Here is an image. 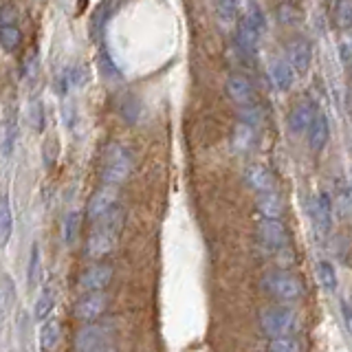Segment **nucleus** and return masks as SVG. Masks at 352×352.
Segmentation results:
<instances>
[{"label":"nucleus","instance_id":"obj_1","mask_svg":"<svg viewBox=\"0 0 352 352\" xmlns=\"http://www.w3.org/2000/svg\"><path fill=\"white\" fill-rule=\"evenodd\" d=\"M126 212L121 207H115L113 212H108L104 218H99L95 223V229L91 231L86 242V256L99 260L106 258L108 253H113L119 240V231L124 229Z\"/></svg>","mask_w":352,"mask_h":352},{"label":"nucleus","instance_id":"obj_2","mask_svg":"<svg viewBox=\"0 0 352 352\" xmlns=\"http://www.w3.org/2000/svg\"><path fill=\"white\" fill-rule=\"evenodd\" d=\"M240 9H242V14H238V18H236V42L242 53L251 55L258 47L267 22H264V14L258 5L249 3Z\"/></svg>","mask_w":352,"mask_h":352},{"label":"nucleus","instance_id":"obj_3","mask_svg":"<svg viewBox=\"0 0 352 352\" xmlns=\"http://www.w3.org/2000/svg\"><path fill=\"white\" fill-rule=\"evenodd\" d=\"M260 328L264 335L271 339L278 337H293V333L300 328V313L291 306H269L260 313Z\"/></svg>","mask_w":352,"mask_h":352},{"label":"nucleus","instance_id":"obj_4","mask_svg":"<svg viewBox=\"0 0 352 352\" xmlns=\"http://www.w3.org/2000/svg\"><path fill=\"white\" fill-rule=\"evenodd\" d=\"M262 289L280 302H295L304 295L302 280L291 271H269L262 278Z\"/></svg>","mask_w":352,"mask_h":352},{"label":"nucleus","instance_id":"obj_5","mask_svg":"<svg viewBox=\"0 0 352 352\" xmlns=\"http://www.w3.org/2000/svg\"><path fill=\"white\" fill-rule=\"evenodd\" d=\"M132 170V154L126 146L121 143H110L106 150V161H104V172L102 179L106 185L117 187L121 181H126Z\"/></svg>","mask_w":352,"mask_h":352},{"label":"nucleus","instance_id":"obj_6","mask_svg":"<svg viewBox=\"0 0 352 352\" xmlns=\"http://www.w3.org/2000/svg\"><path fill=\"white\" fill-rule=\"evenodd\" d=\"M110 333H113V326H110V324L84 326L75 337V350L77 352H86V350H93L97 346H106Z\"/></svg>","mask_w":352,"mask_h":352},{"label":"nucleus","instance_id":"obj_7","mask_svg":"<svg viewBox=\"0 0 352 352\" xmlns=\"http://www.w3.org/2000/svg\"><path fill=\"white\" fill-rule=\"evenodd\" d=\"M260 242L271 251H284L289 247V231L280 220H262L258 227Z\"/></svg>","mask_w":352,"mask_h":352},{"label":"nucleus","instance_id":"obj_8","mask_svg":"<svg viewBox=\"0 0 352 352\" xmlns=\"http://www.w3.org/2000/svg\"><path fill=\"white\" fill-rule=\"evenodd\" d=\"M225 91L231 102L238 104L240 108L256 104V88L245 75H229L225 82Z\"/></svg>","mask_w":352,"mask_h":352},{"label":"nucleus","instance_id":"obj_9","mask_svg":"<svg viewBox=\"0 0 352 352\" xmlns=\"http://www.w3.org/2000/svg\"><path fill=\"white\" fill-rule=\"evenodd\" d=\"M308 212H311L313 227L319 234H328L330 225H333V203L326 194H315L311 198V205H308Z\"/></svg>","mask_w":352,"mask_h":352},{"label":"nucleus","instance_id":"obj_10","mask_svg":"<svg viewBox=\"0 0 352 352\" xmlns=\"http://www.w3.org/2000/svg\"><path fill=\"white\" fill-rule=\"evenodd\" d=\"M117 198H119V192L113 185H104L102 190H97L91 205H88V220L97 223L99 218H104L108 212H113L117 207Z\"/></svg>","mask_w":352,"mask_h":352},{"label":"nucleus","instance_id":"obj_11","mask_svg":"<svg viewBox=\"0 0 352 352\" xmlns=\"http://www.w3.org/2000/svg\"><path fill=\"white\" fill-rule=\"evenodd\" d=\"M110 280H113V267L110 264H95L80 275V289L84 293H102Z\"/></svg>","mask_w":352,"mask_h":352},{"label":"nucleus","instance_id":"obj_12","mask_svg":"<svg viewBox=\"0 0 352 352\" xmlns=\"http://www.w3.org/2000/svg\"><path fill=\"white\" fill-rule=\"evenodd\" d=\"M313 60V49L304 38H295L286 44V64L291 66V71L306 73Z\"/></svg>","mask_w":352,"mask_h":352},{"label":"nucleus","instance_id":"obj_13","mask_svg":"<svg viewBox=\"0 0 352 352\" xmlns=\"http://www.w3.org/2000/svg\"><path fill=\"white\" fill-rule=\"evenodd\" d=\"M108 295L106 293H86L75 306V317L80 322H95V319L106 311Z\"/></svg>","mask_w":352,"mask_h":352},{"label":"nucleus","instance_id":"obj_14","mask_svg":"<svg viewBox=\"0 0 352 352\" xmlns=\"http://www.w3.org/2000/svg\"><path fill=\"white\" fill-rule=\"evenodd\" d=\"M317 113V108L313 102H308V99H302V102H297L291 113H289V130L293 132V135H304V132L308 130V126H311V121Z\"/></svg>","mask_w":352,"mask_h":352},{"label":"nucleus","instance_id":"obj_15","mask_svg":"<svg viewBox=\"0 0 352 352\" xmlns=\"http://www.w3.org/2000/svg\"><path fill=\"white\" fill-rule=\"evenodd\" d=\"M88 82H91V73L86 64H71L58 75L60 91H80Z\"/></svg>","mask_w":352,"mask_h":352},{"label":"nucleus","instance_id":"obj_16","mask_svg":"<svg viewBox=\"0 0 352 352\" xmlns=\"http://www.w3.org/2000/svg\"><path fill=\"white\" fill-rule=\"evenodd\" d=\"M306 135H308V146H311L313 152H322L326 148V143L330 139V126H328V119L322 110L315 113L311 126L306 130Z\"/></svg>","mask_w":352,"mask_h":352},{"label":"nucleus","instance_id":"obj_17","mask_svg":"<svg viewBox=\"0 0 352 352\" xmlns=\"http://www.w3.org/2000/svg\"><path fill=\"white\" fill-rule=\"evenodd\" d=\"M256 209L264 220H280L284 216V198L275 190L262 192V194H258Z\"/></svg>","mask_w":352,"mask_h":352},{"label":"nucleus","instance_id":"obj_18","mask_svg":"<svg viewBox=\"0 0 352 352\" xmlns=\"http://www.w3.org/2000/svg\"><path fill=\"white\" fill-rule=\"evenodd\" d=\"M245 181L249 187H253L256 192H271L273 185H275V179H273V172L267 168V165L262 163H253L247 168L245 172Z\"/></svg>","mask_w":352,"mask_h":352},{"label":"nucleus","instance_id":"obj_19","mask_svg":"<svg viewBox=\"0 0 352 352\" xmlns=\"http://www.w3.org/2000/svg\"><path fill=\"white\" fill-rule=\"evenodd\" d=\"M269 80L275 91H289L293 84V71L282 58H273L269 62Z\"/></svg>","mask_w":352,"mask_h":352},{"label":"nucleus","instance_id":"obj_20","mask_svg":"<svg viewBox=\"0 0 352 352\" xmlns=\"http://www.w3.org/2000/svg\"><path fill=\"white\" fill-rule=\"evenodd\" d=\"M53 311H55V291H53L51 284H47L36 297V304H33V317H36L38 322H47Z\"/></svg>","mask_w":352,"mask_h":352},{"label":"nucleus","instance_id":"obj_21","mask_svg":"<svg viewBox=\"0 0 352 352\" xmlns=\"http://www.w3.org/2000/svg\"><path fill=\"white\" fill-rule=\"evenodd\" d=\"M60 335H62L60 322H58V319L49 317L40 328V350L42 352H53L60 344Z\"/></svg>","mask_w":352,"mask_h":352},{"label":"nucleus","instance_id":"obj_22","mask_svg":"<svg viewBox=\"0 0 352 352\" xmlns=\"http://www.w3.org/2000/svg\"><path fill=\"white\" fill-rule=\"evenodd\" d=\"M14 234V214L7 196H0V249L7 247V242Z\"/></svg>","mask_w":352,"mask_h":352},{"label":"nucleus","instance_id":"obj_23","mask_svg":"<svg viewBox=\"0 0 352 352\" xmlns=\"http://www.w3.org/2000/svg\"><path fill=\"white\" fill-rule=\"evenodd\" d=\"M40 262H42L40 245L38 242H33L31 253H29V267H27V286L31 291L40 284Z\"/></svg>","mask_w":352,"mask_h":352},{"label":"nucleus","instance_id":"obj_24","mask_svg":"<svg viewBox=\"0 0 352 352\" xmlns=\"http://www.w3.org/2000/svg\"><path fill=\"white\" fill-rule=\"evenodd\" d=\"M253 141H256V128H251L247 124H238L234 130V146L242 152H247L253 148Z\"/></svg>","mask_w":352,"mask_h":352},{"label":"nucleus","instance_id":"obj_25","mask_svg":"<svg viewBox=\"0 0 352 352\" xmlns=\"http://www.w3.org/2000/svg\"><path fill=\"white\" fill-rule=\"evenodd\" d=\"M119 113L128 121V124H137L139 117H141V102L135 95H124L121 106H119Z\"/></svg>","mask_w":352,"mask_h":352},{"label":"nucleus","instance_id":"obj_26","mask_svg":"<svg viewBox=\"0 0 352 352\" xmlns=\"http://www.w3.org/2000/svg\"><path fill=\"white\" fill-rule=\"evenodd\" d=\"M22 42V31L16 25H7V27H0V47L5 51H16Z\"/></svg>","mask_w":352,"mask_h":352},{"label":"nucleus","instance_id":"obj_27","mask_svg":"<svg viewBox=\"0 0 352 352\" xmlns=\"http://www.w3.org/2000/svg\"><path fill=\"white\" fill-rule=\"evenodd\" d=\"M110 11H113V7L110 5H99L95 9V14L91 18V33L93 38H102V33L106 31V25H108V18H110Z\"/></svg>","mask_w":352,"mask_h":352},{"label":"nucleus","instance_id":"obj_28","mask_svg":"<svg viewBox=\"0 0 352 352\" xmlns=\"http://www.w3.org/2000/svg\"><path fill=\"white\" fill-rule=\"evenodd\" d=\"M317 275H319V282H322V286L326 291L337 289V271L328 260H322L317 264Z\"/></svg>","mask_w":352,"mask_h":352},{"label":"nucleus","instance_id":"obj_29","mask_svg":"<svg viewBox=\"0 0 352 352\" xmlns=\"http://www.w3.org/2000/svg\"><path fill=\"white\" fill-rule=\"evenodd\" d=\"M77 229H80V212L73 209V212H69V214H66V218H64V242L69 247L75 245Z\"/></svg>","mask_w":352,"mask_h":352},{"label":"nucleus","instance_id":"obj_30","mask_svg":"<svg viewBox=\"0 0 352 352\" xmlns=\"http://www.w3.org/2000/svg\"><path fill=\"white\" fill-rule=\"evenodd\" d=\"M267 352H302V344L297 337H278L271 339Z\"/></svg>","mask_w":352,"mask_h":352},{"label":"nucleus","instance_id":"obj_31","mask_svg":"<svg viewBox=\"0 0 352 352\" xmlns=\"http://www.w3.org/2000/svg\"><path fill=\"white\" fill-rule=\"evenodd\" d=\"M335 212L341 220H346L350 214V190L348 187H341L335 194Z\"/></svg>","mask_w":352,"mask_h":352},{"label":"nucleus","instance_id":"obj_32","mask_svg":"<svg viewBox=\"0 0 352 352\" xmlns=\"http://www.w3.org/2000/svg\"><path fill=\"white\" fill-rule=\"evenodd\" d=\"M29 121H31V128L33 130H42L44 128V106L40 99H36V102H31L29 106Z\"/></svg>","mask_w":352,"mask_h":352},{"label":"nucleus","instance_id":"obj_33","mask_svg":"<svg viewBox=\"0 0 352 352\" xmlns=\"http://www.w3.org/2000/svg\"><path fill=\"white\" fill-rule=\"evenodd\" d=\"M335 20L339 27L348 29L352 22V5L350 3H337L335 5Z\"/></svg>","mask_w":352,"mask_h":352},{"label":"nucleus","instance_id":"obj_34","mask_svg":"<svg viewBox=\"0 0 352 352\" xmlns=\"http://www.w3.org/2000/svg\"><path fill=\"white\" fill-rule=\"evenodd\" d=\"M216 11H218L220 20L236 22V18L240 14V5H236V3H220V5H216Z\"/></svg>","mask_w":352,"mask_h":352},{"label":"nucleus","instance_id":"obj_35","mask_svg":"<svg viewBox=\"0 0 352 352\" xmlns=\"http://www.w3.org/2000/svg\"><path fill=\"white\" fill-rule=\"evenodd\" d=\"M42 157H44V163H47V168H51V165L55 163V159H58V141H55L53 137H49L42 143Z\"/></svg>","mask_w":352,"mask_h":352},{"label":"nucleus","instance_id":"obj_36","mask_svg":"<svg viewBox=\"0 0 352 352\" xmlns=\"http://www.w3.org/2000/svg\"><path fill=\"white\" fill-rule=\"evenodd\" d=\"M99 66H102V73L108 75V77H119V71H117V66L113 62V58L104 51V53H99Z\"/></svg>","mask_w":352,"mask_h":352},{"label":"nucleus","instance_id":"obj_37","mask_svg":"<svg viewBox=\"0 0 352 352\" xmlns=\"http://www.w3.org/2000/svg\"><path fill=\"white\" fill-rule=\"evenodd\" d=\"M278 16H280L278 18L280 22H284V25H291V22L297 20V11L291 5H282V7H278Z\"/></svg>","mask_w":352,"mask_h":352},{"label":"nucleus","instance_id":"obj_38","mask_svg":"<svg viewBox=\"0 0 352 352\" xmlns=\"http://www.w3.org/2000/svg\"><path fill=\"white\" fill-rule=\"evenodd\" d=\"M18 16V11L16 7H11V5H3L0 7V27H7L14 22V18Z\"/></svg>","mask_w":352,"mask_h":352},{"label":"nucleus","instance_id":"obj_39","mask_svg":"<svg viewBox=\"0 0 352 352\" xmlns=\"http://www.w3.org/2000/svg\"><path fill=\"white\" fill-rule=\"evenodd\" d=\"M339 51H341V62L348 64V58H350V42H348V38L341 40V44H339Z\"/></svg>","mask_w":352,"mask_h":352},{"label":"nucleus","instance_id":"obj_40","mask_svg":"<svg viewBox=\"0 0 352 352\" xmlns=\"http://www.w3.org/2000/svg\"><path fill=\"white\" fill-rule=\"evenodd\" d=\"M341 311H344V322H346V326L350 328V308H348V302L346 300L341 302Z\"/></svg>","mask_w":352,"mask_h":352},{"label":"nucleus","instance_id":"obj_41","mask_svg":"<svg viewBox=\"0 0 352 352\" xmlns=\"http://www.w3.org/2000/svg\"><path fill=\"white\" fill-rule=\"evenodd\" d=\"M86 352H115V348L110 346V344H106V346H97V348H93V350H86Z\"/></svg>","mask_w":352,"mask_h":352},{"label":"nucleus","instance_id":"obj_42","mask_svg":"<svg viewBox=\"0 0 352 352\" xmlns=\"http://www.w3.org/2000/svg\"><path fill=\"white\" fill-rule=\"evenodd\" d=\"M0 317H3V306H0Z\"/></svg>","mask_w":352,"mask_h":352}]
</instances>
